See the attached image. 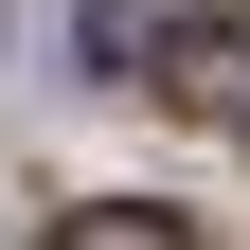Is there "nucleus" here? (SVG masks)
Returning <instances> with one entry per match:
<instances>
[{"instance_id":"obj_1","label":"nucleus","mask_w":250,"mask_h":250,"mask_svg":"<svg viewBox=\"0 0 250 250\" xmlns=\"http://www.w3.org/2000/svg\"><path fill=\"white\" fill-rule=\"evenodd\" d=\"M89 54L107 72H161L179 107L250 125V36H232V0H89Z\"/></svg>"},{"instance_id":"obj_2","label":"nucleus","mask_w":250,"mask_h":250,"mask_svg":"<svg viewBox=\"0 0 250 250\" xmlns=\"http://www.w3.org/2000/svg\"><path fill=\"white\" fill-rule=\"evenodd\" d=\"M72 250H179V214H161V197H89V214H72Z\"/></svg>"}]
</instances>
